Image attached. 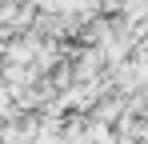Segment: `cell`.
Wrapping results in <instances>:
<instances>
[{
    "mask_svg": "<svg viewBox=\"0 0 148 144\" xmlns=\"http://www.w3.org/2000/svg\"><path fill=\"white\" fill-rule=\"evenodd\" d=\"M104 144H140V140H136V136H132V132H116V136H112V140H104Z\"/></svg>",
    "mask_w": 148,
    "mask_h": 144,
    "instance_id": "cell-1",
    "label": "cell"
}]
</instances>
